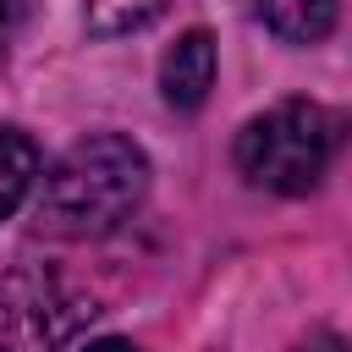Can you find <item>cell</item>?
I'll return each mask as SVG.
<instances>
[{
    "mask_svg": "<svg viewBox=\"0 0 352 352\" xmlns=\"http://www.w3.org/2000/svg\"><path fill=\"white\" fill-rule=\"evenodd\" d=\"M143 192H148L143 148L121 132H99V138L72 143L50 165L44 192H38V220H44V231L72 236V242L104 236L138 214Z\"/></svg>",
    "mask_w": 352,
    "mask_h": 352,
    "instance_id": "1",
    "label": "cell"
},
{
    "mask_svg": "<svg viewBox=\"0 0 352 352\" xmlns=\"http://www.w3.org/2000/svg\"><path fill=\"white\" fill-rule=\"evenodd\" d=\"M346 143V116L319 99H286L236 132V170L264 192H308Z\"/></svg>",
    "mask_w": 352,
    "mask_h": 352,
    "instance_id": "2",
    "label": "cell"
},
{
    "mask_svg": "<svg viewBox=\"0 0 352 352\" xmlns=\"http://www.w3.org/2000/svg\"><path fill=\"white\" fill-rule=\"evenodd\" d=\"M82 314L94 308H82V297L60 275L38 264L11 270L0 280V352H55L82 324Z\"/></svg>",
    "mask_w": 352,
    "mask_h": 352,
    "instance_id": "3",
    "label": "cell"
},
{
    "mask_svg": "<svg viewBox=\"0 0 352 352\" xmlns=\"http://www.w3.org/2000/svg\"><path fill=\"white\" fill-rule=\"evenodd\" d=\"M214 88V38L204 28L182 33L160 60V94L170 110H198Z\"/></svg>",
    "mask_w": 352,
    "mask_h": 352,
    "instance_id": "4",
    "label": "cell"
},
{
    "mask_svg": "<svg viewBox=\"0 0 352 352\" xmlns=\"http://www.w3.org/2000/svg\"><path fill=\"white\" fill-rule=\"evenodd\" d=\"M253 6L286 44H314L336 28V0H253Z\"/></svg>",
    "mask_w": 352,
    "mask_h": 352,
    "instance_id": "5",
    "label": "cell"
},
{
    "mask_svg": "<svg viewBox=\"0 0 352 352\" xmlns=\"http://www.w3.org/2000/svg\"><path fill=\"white\" fill-rule=\"evenodd\" d=\"M33 176H38V148H33L22 132L0 126V220L28 198Z\"/></svg>",
    "mask_w": 352,
    "mask_h": 352,
    "instance_id": "6",
    "label": "cell"
},
{
    "mask_svg": "<svg viewBox=\"0 0 352 352\" xmlns=\"http://www.w3.org/2000/svg\"><path fill=\"white\" fill-rule=\"evenodd\" d=\"M165 11V0H88V28L94 33H132L143 22H154Z\"/></svg>",
    "mask_w": 352,
    "mask_h": 352,
    "instance_id": "7",
    "label": "cell"
},
{
    "mask_svg": "<svg viewBox=\"0 0 352 352\" xmlns=\"http://www.w3.org/2000/svg\"><path fill=\"white\" fill-rule=\"evenodd\" d=\"M22 16H28V0H0V60L11 55V38H16Z\"/></svg>",
    "mask_w": 352,
    "mask_h": 352,
    "instance_id": "8",
    "label": "cell"
},
{
    "mask_svg": "<svg viewBox=\"0 0 352 352\" xmlns=\"http://www.w3.org/2000/svg\"><path fill=\"white\" fill-rule=\"evenodd\" d=\"M297 352H346V341H336V336H314V341H302Z\"/></svg>",
    "mask_w": 352,
    "mask_h": 352,
    "instance_id": "9",
    "label": "cell"
},
{
    "mask_svg": "<svg viewBox=\"0 0 352 352\" xmlns=\"http://www.w3.org/2000/svg\"><path fill=\"white\" fill-rule=\"evenodd\" d=\"M82 352H138L132 341H94V346H82Z\"/></svg>",
    "mask_w": 352,
    "mask_h": 352,
    "instance_id": "10",
    "label": "cell"
}]
</instances>
